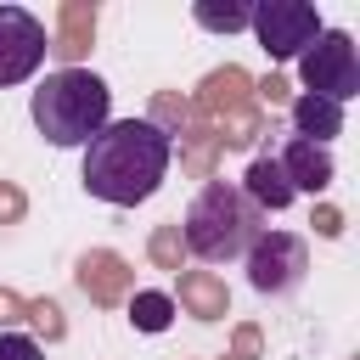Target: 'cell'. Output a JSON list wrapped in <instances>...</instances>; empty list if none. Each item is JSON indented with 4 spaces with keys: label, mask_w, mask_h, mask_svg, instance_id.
<instances>
[{
    "label": "cell",
    "mask_w": 360,
    "mask_h": 360,
    "mask_svg": "<svg viewBox=\"0 0 360 360\" xmlns=\"http://www.w3.org/2000/svg\"><path fill=\"white\" fill-rule=\"evenodd\" d=\"M169 158H174V141L158 135L146 118H112L90 146H84V191L112 202V208H135L146 202L163 174H169Z\"/></svg>",
    "instance_id": "6da1fadb"
},
{
    "label": "cell",
    "mask_w": 360,
    "mask_h": 360,
    "mask_svg": "<svg viewBox=\"0 0 360 360\" xmlns=\"http://www.w3.org/2000/svg\"><path fill=\"white\" fill-rule=\"evenodd\" d=\"M28 112H34V129L51 146H90L112 124V90L90 68H56L28 96Z\"/></svg>",
    "instance_id": "7a4b0ae2"
},
{
    "label": "cell",
    "mask_w": 360,
    "mask_h": 360,
    "mask_svg": "<svg viewBox=\"0 0 360 360\" xmlns=\"http://www.w3.org/2000/svg\"><path fill=\"white\" fill-rule=\"evenodd\" d=\"M180 225V242H186V253H197L202 264H225V259H242L253 242H259V231H264V214L236 191V186H225V180H208L197 197H191V208H186V219H174Z\"/></svg>",
    "instance_id": "3957f363"
},
{
    "label": "cell",
    "mask_w": 360,
    "mask_h": 360,
    "mask_svg": "<svg viewBox=\"0 0 360 360\" xmlns=\"http://www.w3.org/2000/svg\"><path fill=\"white\" fill-rule=\"evenodd\" d=\"M298 79H304V96H321L332 107L354 101L360 96V56H354V39L343 28H321L315 45L298 56Z\"/></svg>",
    "instance_id": "277c9868"
},
{
    "label": "cell",
    "mask_w": 360,
    "mask_h": 360,
    "mask_svg": "<svg viewBox=\"0 0 360 360\" xmlns=\"http://www.w3.org/2000/svg\"><path fill=\"white\" fill-rule=\"evenodd\" d=\"M248 28H253V39H259L276 62H287V56H304V51L315 45L321 11H315L309 0H264V6H253Z\"/></svg>",
    "instance_id": "5b68a950"
},
{
    "label": "cell",
    "mask_w": 360,
    "mask_h": 360,
    "mask_svg": "<svg viewBox=\"0 0 360 360\" xmlns=\"http://www.w3.org/2000/svg\"><path fill=\"white\" fill-rule=\"evenodd\" d=\"M242 259H248V287L253 292H270V298L276 292H292L304 281V270H309V248L292 231H259V242Z\"/></svg>",
    "instance_id": "8992f818"
},
{
    "label": "cell",
    "mask_w": 360,
    "mask_h": 360,
    "mask_svg": "<svg viewBox=\"0 0 360 360\" xmlns=\"http://www.w3.org/2000/svg\"><path fill=\"white\" fill-rule=\"evenodd\" d=\"M45 22L28 6H0V84H22L34 79V68L45 62Z\"/></svg>",
    "instance_id": "52a82bcc"
},
{
    "label": "cell",
    "mask_w": 360,
    "mask_h": 360,
    "mask_svg": "<svg viewBox=\"0 0 360 360\" xmlns=\"http://www.w3.org/2000/svg\"><path fill=\"white\" fill-rule=\"evenodd\" d=\"M73 281H79V292H84L96 309H118V304L135 292V270H129V259H124L118 248H84V253L73 259Z\"/></svg>",
    "instance_id": "ba28073f"
},
{
    "label": "cell",
    "mask_w": 360,
    "mask_h": 360,
    "mask_svg": "<svg viewBox=\"0 0 360 360\" xmlns=\"http://www.w3.org/2000/svg\"><path fill=\"white\" fill-rule=\"evenodd\" d=\"M191 107H197V118H208V124H219V118H231V112H248V107H253V73L236 68V62L208 68V73L197 79V90H191Z\"/></svg>",
    "instance_id": "9c48e42d"
},
{
    "label": "cell",
    "mask_w": 360,
    "mask_h": 360,
    "mask_svg": "<svg viewBox=\"0 0 360 360\" xmlns=\"http://www.w3.org/2000/svg\"><path fill=\"white\" fill-rule=\"evenodd\" d=\"M96 22H101V6L96 0H62L56 6V34L45 39L51 56L62 68H79L90 56V45H96Z\"/></svg>",
    "instance_id": "30bf717a"
},
{
    "label": "cell",
    "mask_w": 360,
    "mask_h": 360,
    "mask_svg": "<svg viewBox=\"0 0 360 360\" xmlns=\"http://www.w3.org/2000/svg\"><path fill=\"white\" fill-rule=\"evenodd\" d=\"M174 309H186L191 321H225L231 315V292L214 270H180L174 276Z\"/></svg>",
    "instance_id": "8fae6325"
},
{
    "label": "cell",
    "mask_w": 360,
    "mask_h": 360,
    "mask_svg": "<svg viewBox=\"0 0 360 360\" xmlns=\"http://www.w3.org/2000/svg\"><path fill=\"white\" fill-rule=\"evenodd\" d=\"M276 163H281L287 186H292V191H309V197H315V191H326V186L338 180L332 152H326V146H315V141H298V135L287 141V152H281Z\"/></svg>",
    "instance_id": "7c38bea8"
},
{
    "label": "cell",
    "mask_w": 360,
    "mask_h": 360,
    "mask_svg": "<svg viewBox=\"0 0 360 360\" xmlns=\"http://www.w3.org/2000/svg\"><path fill=\"white\" fill-rule=\"evenodd\" d=\"M236 191H242V197H248V202H253L259 214H281V208H287V202L298 197V191L287 186L281 163H276V158H264V152H259V158L248 163V174H242V186H236Z\"/></svg>",
    "instance_id": "4fadbf2b"
},
{
    "label": "cell",
    "mask_w": 360,
    "mask_h": 360,
    "mask_svg": "<svg viewBox=\"0 0 360 360\" xmlns=\"http://www.w3.org/2000/svg\"><path fill=\"white\" fill-rule=\"evenodd\" d=\"M174 141H180V174H191V180H214V169H219V158H225L214 124L197 118V124H186Z\"/></svg>",
    "instance_id": "5bb4252c"
},
{
    "label": "cell",
    "mask_w": 360,
    "mask_h": 360,
    "mask_svg": "<svg viewBox=\"0 0 360 360\" xmlns=\"http://www.w3.org/2000/svg\"><path fill=\"white\" fill-rule=\"evenodd\" d=\"M287 107H292V129H298V141L326 146L332 135H343V107H332V101H321V96H292Z\"/></svg>",
    "instance_id": "9a60e30c"
},
{
    "label": "cell",
    "mask_w": 360,
    "mask_h": 360,
    "mask_svg": "<svg viewBox=\"0 0 360 360\" xmlns=\"http://www.w3.org/2000/svg\"><path fill=\"white\" fill-rule=\"evenodd\" d=\"M146 124L158 129V135H180L186 124H197V107H191V96H180V90H152V101H146Z\"/></svg>",
    "instance_id": "2e32d148"
},
{
    "label": "cell",
    "mask_w": 360,
    "mask_h": 360,
    "mask_svg": "<svg viewBox=\"0 0 360 360\" xmlns=\"http://www.w3.org/2000/svg\"><path fill=\"white\" fill-rule=\"evenodd\" d=\"M264 112L259 107H248V112H231V118H219L214 124V135H219V152H253L259 141H264Z\"/></svg>",
    "instance_id": "e0dca14e"
},
{
    "label": "cell",
    "mask_w": 360,
    "mask_h": 360,
    "mask_svg": "<svg viewBox=\"0 0 360 360\" xmlns=\"http://www.w3.org/2000/svg\"><path fill=\"white\" fill-rule=\"evenodd\" d=\"M124 304H129V326L135 332H169V321H174V298L169 292H129Z\"/></svg>",
    "instance_id": "ac0fdd59"
},
{
    "label": "cell",
    "mask_w": 360,
    "mask_h": 360,
    "mask_svg": "<svg viewBox=\"0 0 360 360\" xmlns=\"http://www.w3.org/2000/svg\"><path fill=\"white\" fill-rule=\"evenodd\" d=\"M248 17H253V6H214V0H197L191 6V22L197 28H208V34H242L248 28Z\"/></svg>",
    "instance_id": "d6986e66"
},
{
    "label": "cell",
    "mask_w": 360,
    "mask_h": 360,
    "mask_svg": "<svg viewBox=\"0 0 360 360\" xmlns=\"http://www.w3.org/2000/svg\"><path fill=\"white\" fill-rule=\"evenodd\" d=\"M146 259H152L158 270H169V276L186 270V242H180V225H174V219H169V225H152V236H146Z\"/></svg>",
    "instance_id": "ffe728a7"
},
{
    "label": "cell",
    "mask_w": 360,
    "mask_h": 360,
    "mask_svg": "<svg viewBox=\"0 0 360 360\" xmlns=\"http://www.w3.org/2000/svg\"><path fill=\"white\" fill-rule=\"evenodd\" d=\"M22 321L34 326V343H39V349L68 338V315H62V304H56V298H28V315H22Z\"/></svg>",
    "instance_id": "44dd1931"
},
{
    "label": "cell",
    "mask_w": 360,
    "mask_h": 360,
    "mask_svg": "<svg viewBox=\"0 0 360 360\" xmlns=\"http://www.w3.org/2000/svg\"><path fill=\"white\" fill-rule=\"evenodd\" d=\"M264 354V332L253 326V321H236L231 326V354L225 360H259Z\"/></svg>",
    "instance_id": "7402d4cb"
},
{
    "label": "cell",
    "mask_w": 360,
    "mask_h": 360,
    "mask_svg": "<svg viewBox=\"0 0 360 360\" xmlns=\"http://www.w3.org/2000/svg\"><path fill=\"white\" fill-rule=\"evenodd\" d=\"M259 101H270V107H287L292 101V84H287V73H264V79H253V107Z\"/></svg>",
    "instance_id": "603a6c76"
},
{
    "label": "cell",
    "mask_w": 360,
    "mask_h": 360,
    "mask_svg": "<svg viewBox=\"0 0 360 360\" xmlns=\"http://www.w3.org/2000/svg\"><path fill=\"white\" fill-rule=\"evenodd\" d=\"M22 214H28V191L17 180H0V225H22Z\"/></svg>",
    "instance_id": "cb8c5ba5"
},
{
    "label": "cell",
    "mask_w": 360,
    "mask_h": 360,
    "mask_svg": "<svg viewBox=\"0 0 360 360\" xmlns=\"http://www.w3.org/2000/svg\"><path fill=\"white\" fill-rule=\"evenodd\" d=\"M309 225H315V236H326V242H338L349 219H343V208H338V202H315V214H309Z\"/></svg>",
    "instance_id": "d4e9b609"
},
{
    "label": "cell",
    "mask_w": 360,
    "mask_h": 360,
    "mask_svg": "<svg viewBox=\"0 0 360 360\" xmlns=\"http://www.w3.org/2000/svg\"><path fill=\"white\" fill-rule=\"evenodd\" d=\"M0 360H45V349L22 332H0Z\"/></svg>",
    "instance_id": "484cf974"
},
{
    "label": "cell",
    "mask_w": 360,
    "mask_h": 360,
    "mask_svg": "<svg viewBox=\"0 0 360 360\" xmlns=\"http://www.w3.org/2000/svg\"><path fill=\"white\" fill-rule=\"evenodd\" d=\"M22 315H28V298H22L17 287H0V332L22 326Z\"/></svg>",
    "instance_id": "4316f807"
}]
</instances>
